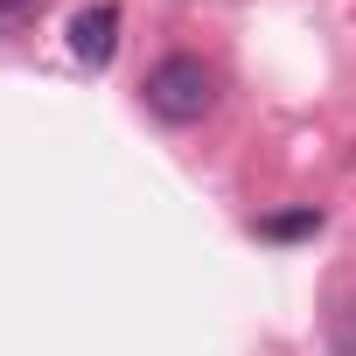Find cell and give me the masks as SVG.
Instances as JSON below:
<instances>
[{"instance_id":"obj_1","label":"cell","mask_w":356,"mask_h":356,"mask_svg":"<svg viewBox=\"0 0 356 356\" xmlns=\"http://www.w3.org/2000/svg\"><path fill=\"white\" fill-rule=\"evenodd\" d=\"M147 112L154 119H168V126H196L210 105H217V70L203 63V56H161L154 70H147Z\"/></svg>"},{"instance_id":"obj_2","label":"cell","mask_w":356,"mask_h":356,"mask_svg":"<svg viewBox=\"0 0 356 356\" xmlns=\"http://www.w3.org/2000/svg\"><path fill=\"white\" fill-rule=\"evenodd\" d=\"M112 49H119V8H112V0H98V8H84V15L70 22V56L91 63V70H105Z\"/></svg>"},{"instance_id":"obj_3","label":"cell","mask_w":356,"mask_h":356,"mask_svg":"<svg viewBox=\"0 0 356 356\" xmlns=\"http://www.w3.org/2000/svg\"><path fill=\"white\" fill-rule=\"evenodd\" d=\"M307 231H321V210H286L259 224V238H307Z\"/></svg>"},{"instance_id":"obj_4","label":"cell","mask_w":356,"mask_h":356,"mask_svg":"<svg viewBox=\"0 0 356 356\" xmlns=\"http://www.w3.org/2000/svg\"><path fill=\"white\" fill-rule=\"evenodd\" d=\"M35 8H42V0H0V35H15V29H22Z\"/></svg>"}]
</instances>
